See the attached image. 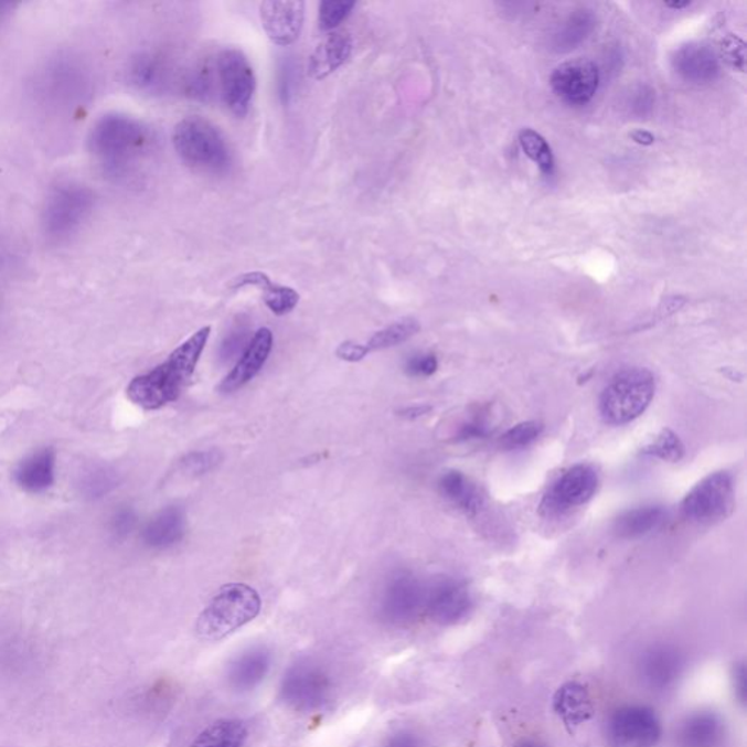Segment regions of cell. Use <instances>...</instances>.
<instances>
[{
	"mask_svg": "<svg viewBox=\"0 0 747 747\" xmlns=\"http://www.w3.org/2000/svg\"><path fill=\"white\" fill-rule=\"evenodd\" d=\"M724 736L723 718L713 711H698L687 715L679 727L677 741L681 747H719Z\"/></svg>",
	"mask_w": 747,
	"mask_h": 747,
	"instance_id": "7402d4cb",
	"label": "cell"
},
{
	"mask_svg": "<svg viewBox=\"0 0 747 747\" xmlns=\"http://www.w3.org/2000/svg\"><path fill=\"white\" fill-rule=\"evenodd\" d=\"M185 93L201 102H207L214 95L215 79L211 67L199 66L184 81Z\"/></svg>",
	"mask_w": 747,
	"mask_h": 747,
	"instance_id": "74e56055",
	"label": "cell"
},
{
	"mask_svg": "<svg viewBox=\"0 0 747 747\" xmlns=\"http://www.w3.org/2000/svg\"><path fill=\"white\" fill-rule=\"evenodd\" d=\"M685 669V658L674 645L655 644L641 655L638 673L651 691L663 692L674 686Z\"/></svg>",
	"mask_w": 747,
	"mask_h": 747,
	"instance_id": "2e32d148",
	"label": "cell"
},
{
	"mask_svg": "<svg viewBox=\"0 0 747 747\" xmlns=\"http://www.w3.org/2000/svg\"><path fill=\"white\" fill-rule=\"evenodd\" d=\"M473 609V597L468 584L452 577H440L427 587L425 610L434 622L450 627L468 618Z\"/></svg>",
	"mask_w": 747,
	"mask_h": 747,
	"instance_id": "4fadbf2b",
	"label": "cell"
},
{
	"mask_svg": "<svg viewBox=\"0 0 747 747\" xmlns=\"http://www.w3.org/2000/svg\"><path fill=\"white\" fill-rule=\"evenodd\" d=\"M274 348V334L267 328L259 329L248 343L247 350L239 356L237 364L220 384L221 393H234L250 383L264 369Z\"/></svg>",
	"mask_w": 747,
	"mask_h": 747,
	"instance_id": "e0dca14e",
	"label": "cell"
},
{
	"mask_svg": "<svg viewBox=\"0 0 747 747\" xmlns=\"http://www.w3.org/2000/svg\"><path fill=\"white\" fill-rule=\"evenodd\" d=\"M244 287H256L264 292L265 305L276 316H285L291 312L300 302V296L296 289L284 287L271 282L269 276L262 271H248L233 280L231 288L242 289Z\"/></svg>",
	"mask_w": 747,
	"mask_h": 747,
	"instance_id": "cb8c5ba5",
	"label": "cell"
},
{
	"mask_svg": "<svg viewBox=\"0 0 747 747\" xmlns=\"http://www.w3.org/2000/svg\"><path fill=\"white\" fill-rule=\"evenodd\" d=\"M599 488V473L590 465H577L561 474L542 501V510L559 515L587 504Z\"/></svg>",
	"mask_w": 747,
	"mask_h": 747,
	"instance_id": "7c38bea8",
	"label": "cell"
},
{
	"mask_svg": "<svg viewBox=\"0 0 747 747\" xmlns=\"http://www.w3.org/2000/svg\"><path fill=\"white\" fill-rule=\"evenodd\" d=\"M221 461L222 452L220 450L194 451L181 460L180 469L190 478H199L218 468Z\"/></svg>",
	"mask_w": 747,
	"mask_h": 747,
	"instance_id": "e575fe53",
	"label": "cell"
},
{
	"mask_svg": "<svg viewBox=\"0 0 747 747\" xmlns=\"http://www.w3.org/2000/svg\"><path fill=\"white\" fill-rule=\"evenodd\" d=\"M515 747H542L541 745L533 744V741H524V744L515 746Z\"/></svg>",
	"mask_w": 747,
	"mask_h": 747,
	"instance_id": "f907efd6",
	"label": "cell"
},
{
	"mask_svg": "<svg viewBox=\"0 0 747 747\" xmlns=\"http://www.w3.org/2000/svg\"><path fill=\"white\" fill-rule=\"evenodd\" d=\"M284 75H285V81H289V67L288 66H287V70L284 71ZM282 85H285V88L282 90V95H284V97L288 98L289 97V83H284Z\"/></svg>",
	"mask_w": 747,
	"mask_h": 747,
	"instance_id": "681fc988",
	"label": "cell"
},
{
	"mask_svg": "<svg viewBox=\"0 0 747 747\" xmlns=\"http://www.w3.org/2000/svg\"><path fill=\"white\" fill-rule=\"evenodd\" d=\"M405 370L412 377H431L438 370L437 356L434 353H416L407 360Z\"/></svg>",
	"mask_w": 747,
	"mask_h": 747,
	"instance_id": "f35d334b",
	"label": "cell"
},
{
	"mask_svg": "<svg viewBox=\"0 0 747 747\" xmlns=\"http://www.w3.org/2000/svg\"><path fill=\"white\" fill-rule=\"evenodd\" d=\"M280 698L298 713H320L332 703V677L320 664L300 661L285 673L280 683Z\"/></svg>",
	"mask_w": 747,
	"mask_h": 747,
	"instance_id": "8992f818",
	"label": "cell"
},
{
	"mask_svg": "<svg viewBox=\"0 0 747 747\" xmlns=\"http://www.w3.org/2000/svg\"><path fill=\"white\" fill-rule=\"evenodd\" d=\"M128 79L135 88L158 93L166 87L169 81V66L164 58L153 53H138L130 58Z\"/></svg>",
	"mask_w": 747,
	"mask_h": 747,
	"instance_id": "484cf974",
	"label": "cell"
},
{
	"mask_svg": "<svg viewBox=\"0 0 747 747\" xmlns=\"http://www.w3.org/2000/svg\"><path fill=\"white\" fill-rule=\"evenodd\" d=\"M655 393L654 375L645 369H629L615 375L600 396V415L606 424L627 425L640 418Z\"/></svg>",
	"mask_w": 747,
	"mask_h": 747,
	"instance_id": "5b68a950",
	"label": "cell"
},
{
	"mask_svg": "<svg viewBox=\"0 0 747 747\" xmlns=\"http://www.w3.org/2000/svg\"><path fill=\"white\" fill-rule=\"evenodd\" d=\"M270 665V651L265 647H252L231 661L228 665L230 685L239 692L255 690L265 681Z\"/></svg>",
	"mask_w": 747,
	"mask_h": 747,
	"instance_id": "44dd1931",
	"label": "cell"
},
{
	"mask_svg": "<svg viewBox=\"0 0 747 747\" xmlns=\"http://www.w3.org/2000/svg\"><path fill=\"white\" fill-rule=\"evenodd\" d=\"M173 145L180 160L202 173L224 174L233 164L225 136L201 116L185 117L175 125Z\"/></svg>",
	"mask_w": 747,
	"mask_h": 747,
	"instance_id": "3957f363",
	"label": "cell"
},
{
	"mask_svg": "<svg viewBox=\"0 0 747 747\" xmlns=\"http://www.w3.org/2000/svg\"><path fill=\"white\" fill-rule=\"evenodd\" d=\"M489 433H491V428H489L487 416L478 415L474 416V418L468 420V423L461 425L459 431L456 434V440H479V438L489 436Z\"/></svg>",
	"mask_w": 747,
	"mask_h": 747,
	"instance_id": "ab89813d",
	"label": "cell"
},
{
	"mask_svg": "<svg viewBox=\"0 0 747 747\" xmlns=\"http://www.w3.org/2000/svg\"><path fill=\"white\" fill-rule=\"evenodd\" d=\"M429 410H431V407L429 406H412L407 407V409H403L401 416L406 419H416L427 415Z\"/></svg>",
	"mask_w": 747,
	"mask_h": 747,
	"instance_id": "bcb514c9",
	"label": "cell"
},
{
	"mask_svg": "<svg viewBox=\"0 0 747 747\" xmlns=\"http://www.w3.org/2000/svg\"><path fill=\"white\" fill-rule=\"evenodd\" d=\"M153 142L151 130L134 117L110 113L95 121L88 138L89 152L103 173L115 181L128 180Z\"/></svg>",
	"mask_w": 747,
	"mask_h": 747,
	"instance_id": "6da1fadb",
	"label": "cell"
},
{
	"mask_svg": "<svg viewBox=\"0 0 747 747\" xmlns=\"http://www.w3.org/2000/svg\"><path fill=\"white\" fill-rule=\"evenodd\" d=\"M735 484L730 473H711L691 489L682 502V513L691 522L714 524L732 514Z\"/></svg>",
	"mask_w": 747,
	"mask_h": 747,
	"instance_id": "9c48e42d",
	"label": "cell"
},
{
	"mask_svg": "<svg viewBox=\"0 0 747 747\" xmlns=\"http://www.w3.org/2000/svg\"><path fill=\"white\" fill-rule=\"evenodd\" d=\"M664 510L658 505L640 506V509L627 511L615 523V533L620 538L633 541L654 532L664 522Z\"/></svg>",
	"mask_w": 747,
	"mask_h": 747,
	"instance_id": "83f0119b",
	"label": "cell"
},
{
	"mask_svg": "<svg viewBox=\"0 0 747 747\" xmlns=\"http://www.w3.org/2000/svg\"><path fill=\"white\" fill-rule=\"evenodd\" d=\"M259 593L247 584H226L203 609L196 623L198 636L218 641L252 622L260 613Z\"/></svg>",
	"mask_w": 747,
	"mask_h": 747,
	"instance_id": "277c9868",
	"label": "cell"
},
{
	"mask_svg": "<svg viewBox=\"0 0 747 747\" xmlns=\"http://www.w3.org/2000/svg\"><path fill=\"white\" fill-rule=\"evenodd\" d=\"M262 26L271 43L291 45L305 26L306 3L301 0H266L259 8Z\"/></svg>",
	"mask_w": 747,
	"mask_h": 747,
	"instance_id": "9a60e30c",
	"label": "cell"
},
{
	"mask_svg": "<svg viewBox=\"0 0 747 747\" xmlns=\"http://www.w3.org/2000/svg\"><path fill=\"white\" fill-rule=\"evenodd\" d=\"M18 487L30 493H42L56 481V450L52 447L40 448L22 460L15 470Z\"/></svg>",
	"mask_w": 747,
	"mask_h": 747,
	"instance_id": "ffe728a7",
	"label": "cell"
},
{
	"mask_svg": "<svg viewBox=\"0 0 747 747\" xmlns=\"http://www.w3.org/2000/svg\"><path fill=\"white\" fill-rule=\"evenodd\" d=\"M660 739V719L649 706H622L606 723L609 747H654Z\"/></svg>",
	"mask_w": 747,
	"mask_h": 747,
	"instance_id": "8fae6325",
	"label": "cell"
},
{
	"mask_svg": "<svg viewBox=\"0 0 747 747\" xmlns=\"http://www.w3.org/2000/svg\"><path fill=\"white\" fill-rule=\"evenodd\" d=\"M369 350L365 345L356 342H343L342 345H339L337 350V355L339 360L346 362H360L369 355Z\"/></svg>",
	"mask_w": 747,
	"mask_h": 747,
	"instance_id": "7bdbcfd3",
	"label": "cell"
},
{
	"mask_svg": "<svg viewBox=\"0 0 747 747\" xmlns=\"http://www.w3.org/2000/svg\"><path fill=\"white\" fill-rule=\"evenodd\" d=\"M184 532V511L179 506H167L145 526L142 541L152 549H169L183 538Z\"/></svg>",
	"mask_w": 747,
	"mask_h": 747,
	"instance_id": "d4e9b609",
	"label": "cell"
},
{
	"mask_svg": "<svg viewBox=\"0 0 747 747\" xmlns=\"http://www.w3.org/2000/svg\"><path fill=\"white\" fill-rule=\"evenodd\" d=\"M352 52L353 39L350 31H332L312 52L308 61V75L316 81L328 78L350 61Z\"/></svg>",
	"mask_w": 747,
	"mask_h": 747,
	"instance_id": "ac0fdd59",
	"label": "cell"
},
{
	"mask_svg": "<svg viewBox=\"0 0 747 747\" xmlns=\"http://www.w3.org/2000/svg\"><path fill=\"white\" fill-rule=\"evenodd\" d=\"M645 456L655 457V459L676 463L685 455V447L681 438L670 429H663L653 441L642 450Z\"/></svg>",
	"mask_w": 747,
	"mask_h": 747,
	"instance_id": "836d02e7",
	"label": "cell"
},
{
	"mask_svg": "<svg viewBox=\"0 0 747 747\" xmlns=\"http://www.w3.org/2000/svg\"><path fill=\"white\" fill-rule=\"evenodd\" d=\"M250 341V323H248V320L244 319V317H238V319L234 321V324L231 326L228 333L222 339L218 350L220 364H230L235 358L243 355V352L247 350Z\"/></svg>",
	"mask_w": 747,
	"mask_h": 747,
	"instance_id": "1f68e13d",
	"label": "cell"
},
{
	"mask_svg": "<svg viewBox=\"0 0 747 747\" xmlns=\"http://www.w3.org/2000/svg\"><path fill=\"white\" fill-rule=\"evenodd\" d=\"M519 139L524 153H526L530 160L536 162L542 173L545 175L554 174L555 158L545 138L532 129H524L520 132Z\"/></svg>",
	"mask_w": 747,
	"mask_h": 747,
	"instance_id": "d6a6232c",
	"label": "cell"
},
{
	"mask_svg": "<svg viewBox=\"0 0 747 747\" xmlns=\"http://www.w3.org/2000/svg\"><path fill=\"white\" fill-rule=\"evenodd\" d=\"M691 2L690 0H686V2H669L665 3V7L672 8V9H683L686 7H690Z\"/></svg>",
	"mask_w": 747,
	"mask_h": 747,
	"instance_id": "c3c4849f",
	"label": "cell"
},
{
	"mask_svg": "<svg viewBox=\"0 0 747 747\" xmlns=\"http://www.w3.org/2000/svg\"><path fill=\"white\" fill-rule=\"evenodd\" d=\"M595 29L596 17L593 15L591 11L583 9V11L574 12L573 15L561 25L558 33H556L554 40H552V45H554L556 52H572V50L581 44Z\"/></svg>",
	"mask_w": 747,
	"mask_h": 747,
	"instance_id": "f546056e",
	"label": "cell"
},
{
	"mask_svg": "<svg viewBox=\"0 0 747 747\" xmlns=\"http://www.w3.org/2000/svg\"><path fill=\"white\" fill-rule=\"evenodd\" d=\"M438 488H440L441 495L446 500L463 511L465 514L470 515V517H473V515H477L482 510L483 497L481 491L463 473L457 472V470L444 473L440 481H438Z\"/></svg>",
	"mask_w": 747,
	"mask_h": 747,
	"instance_id": "4316f807",
	"label": "cell"
},
{
	"mask_svg": "<svg viewBox=\"0 0 747 747\" xmlns=\"http://www.w3.org/2000/svg\"><path fill=\"white\" fill-rule=\"evenodd\" d=\"M600 75L596 63L575 58L563 63L551 76V85L558 97L574 106L590 103L599 88Z\"/></svg>",
	"mask_w": 747,
	"mask_h": 747,
	"instance_id": "5bb4252c",
	"label": "cell"
},
{
	"mask_svg": "<svg viewBox=\"0 0 747 747\" xmlns=\"http://www.w3.org/2000/svg\"><path fill=\"white\" fill-rule=\"evenodd\" d=\"M631 139L638 145H644V147H650L654 143V136L645 130H637V132L631 134Z\"/></svg>",
	"mask_w": 747,
	"mask_h": 747,
	"instance_id": "7dc6e473",
	"label": "cell"
},
{
	"mask_svg": "<svg viewBox=\"0 0 747 747\" xmlns=\"http://www.w3.org/2000/svg\"><path fill=\"white\" fill-rule=\"evenodd\" d=\"M94 193L83 184L61 183L50 190L43 211L44 233L63 239L76 233L94 207Z\"/></svg>",
	"mask_w": 747,
	"mask_h": 747,
	"instance_id": "52a82bcc",
	"label": "cell"
},
{
	"mask_svg": "<svg viewBox=\"0 0 747 747\" xmlns=\"http://www.w3.org/2000/svg\"><path fill=\"white\" fill-rule=\"evenodd\" d=\"M654 106V93L649 87H640L632 95L631 107L638 116H645Z\"/></svg>",
	"mask_w": 747,
	"mask_h": 747,
	"instance_id": "b9f144b4",
	"label": "cell"
},
{
	"mask_svg": "<svg viewBox=\"0 0 747 747\" xmlns=\"http://www.w3.org/2000/svg\"><path fill=\"white\" fill-rule=\"evenodd\" d=\"M384 747H427L418 735L412 732H397L388 737Z\"/></svg>",
	"mask_w": 747,
	"mask_h": 747,
	"instance_id": "ee69618b",
	"label": "cell"
},
{
	"mask_svg": "<svg viewBox=\"0 0 747 747\" xmlns=\"http://www.w3.org/2000/svg\"><path fill=\"white\" fill-rule=\"evenodd\" d=\"M135 526L136 514L132 509H129V506H125V509L117 511L115 517L111 520L113 533H115L117 537L128 536Z\"/></svg>",
	"mask_w": 747,
	"mask_h": 747,
	"instance_id": "60d3db41",
	"label": "cell"
},
{
	"mask_svg": "<svg viewBox=\"0 0 747 747\" xmlns=\"http://www.w3.org/2000/svg\"><path fill=\"white\" fill-rule=\"evenodd\" d=\"M672 62L677 74L694 84L711 83L719 74L717 54L706 44L682 45L674 52Z\"/></svg>",
	"mask_w": 747,
	"mask_h": 747,
	"instance_id": "d6986e66",
	"label": "cell"
},
{
	"mask_svg": "<svg viewBox=\"0 0 747 747\" xmlns=\"http://www.w3.org/2000/svg\"><path fill=\"white\" fill-rule=\"evenodd\" d=\"M554 709L567 727H579L595 714L590 692L578 682L561 686L554 696Z\"/></svg>",
	"mask_w": 747,
	"mask_h": 747,
	"instance_id": "603a6c76",
	"label": "cell"
},
{
	"mask_svg": "<svg viewBox=\"0 0 747 747\" xmlns=\"http://www.w3.org/2000/svg\"><path fill=\"white\" fill-rule=\"evenodd\" d=\"M210 334V326L198 330L166 362L134 378L128 387L130 401L147 410L160 409L177 401L192 378Z\"/></svg>",
	"mask_w": 747,
	"mask_h": 747,
	"instance_id": "7a4b0ae2",
	"label": "cell"
},
{
	"mask_svg": "<svg viewBox=\"0 0 747 747\" xmlns=\"http://www.w3.org/2000/svg\"><path fill=\"white\" fill-rule=\"evenodd\" d=\"M216 81L226 108L238 119L250 110L256 90V75L246 54L238 49L221 50L215 62Z\"/></svg>",
	"mask_w": 747,
	"mask_h": 747,
	"instance_id": "ba28073f",
	"label": "cell"
},
{
	"mask_svg": "<svg viewBox=\"0 0 747 747\" xmlns=\"http://www.w3.org/2000/svg\"><path fill=\"white\" fill-rule=\"evenodd\" d=\"M355 7V2H348V0H324L319 8L320 29L323 31L337 30L351 15Z\"/></svg>",
	"mask_w": 747,
	"mask_h": 747,
	"instance_id": "8d00e7d4",
	"label": "cell"
},
{
	"mask_svg": "<svg viewBox=\"0 0 747 747\" xmlns=\"http://www.w3.org/2000/svg\"><path fill=\"white\" fill-rule=\"evenodd\" d=\"M419 330V321L412 319V317H406V319L398 320L396 323L387 326L386 329L375 333L370 339V342L366 343V350L369 352L383 351L401 345V343L409 341L412 337H415Z\"/></svg>",
	"mask_w": 747,
	"mask_h": 747,
	"instance_id": "4dcf8cb0",
	"label": "cell"
},
{
	"mask_svg": "<svg viewBox=\"0 0 747 747\" xmlns=\"http://www.w3.org/2000/svg\"><path fill=\"white\" fill-rule=\"evenodd\" d=\"M733 686H735V692L737 700L741 704H746V669L744 664H737L735 670H733Z\"/></svg>",
	"mask_w": 747,
	"mask_h": 747,
	"instance_id": "f6af8a7d",
	"label": "cell"
},
{
	"mask_svg": "<svg viewBox=\"0 0 747 747\" xmlns=\"http://www.w3.org/2000/svg\"><path fill=\"white\" fill-rule=\"evenodd\" d=\"M542 433L543 425L541 423L527 420V423L515 425V427L509 429L501 438V446L505 450H519V448L527 447L536 441Z\"/></svg>",
	"mask_w": 747,
	"mask_h": 747,
	"instance_id": "d590c367",
	"label": "cell"
},
{
	"mask_svg": "<svg viewBox=\"0 0 747 747\" xmlns=\"http://www.w3.org/2000/svg\"><path fill=\"white\" fill-rule=\"evenodd\" d=\"M248 737L246 724L239 719H218L205 728L190 747H244Z\"/></svg>",
	"mask_w": 747,
	"mask_h": 747,
	"instance_id": "f1b7e54d",
	"label": "cell"
},
{
	"mask_svg": "<svg viewBox=\"0 0 747 747\" xmlns=\"http://www.w3.org/2000/svg\"><path fill=\"white\" fill-rule=\"evenodd\" d=\"M427 587L415 574L398 569L386 579L380 593L378 615L384 622L405 627L425 609Z\"/></svg>",
	"mask_w": 747,
	"mask_h": 747,
	"instance_id": "30bf717a",
	"label": "cell"
}]
</instances>
